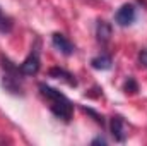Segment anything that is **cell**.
<instances>
[{
    "label": "cell",
    "instance_id": "cell-4",
    "mask_svg": "<svg viewBox=\"0 0 147 146\" xmlns=\"http://www.w3.org/2000/svg\"><path fill=\"white\" fill-rule=\"evenodd\" d=\"M135 17H137V10L134 3H123L115 14V21L118 26H130L135 21Z\"/></svg>",
    "mask_w": 147,
    "mask_h": 146
},
{
    "label": "cell",
    "instance_id": "cell-9",
    "mask_svg": "<svg viewBox=\"0 0 147 146\" xmlns=\"http://www.w3.org/2000/svg\"><path fill=\"white\" fill-rule=\"evenodd\" d=\"M91 65H92L96 71H108V69H111V65H113V59H111L110 55L103 53V55L94 57V59L91 60Z\"/></svg>",
    "mask_w": 147,
    "mask_h": 146
},
{
    "label": "cell",
    "instance_id": "cell-5",
    "mask_svg": "<svg viewBox=\"0 0 147 146\" xmlns=\"http://www.w3.org/2000/svg\"><path fill=\"white\" fill-rule=\"evenodd\" d=\"M110 129H111V136L115 138V141L123 143V141L127 139V124H125L123 117H120V115L111 117Z\"/></svg>",
    "mask_w": 147,
    "mask_h": 146
},
{
    "label": "cell",
    "instance_id": "cell-13",
    "mask_svg": "<svg viewBox=\"0 0 147 146\" xmlns=\"http://www.w3.org/2000/svg\"><path fill=\"white\" fill-rule=\"evenodd\" d=\"M139 62H140V65L147 67V50H142L139 53Z\"/></svg>",
    "mask_w": 147,
    "mask_h": 146
},
{
    "label": "cell",
    "instance_id": "cell-8",
    "mask_svg": "<svg viewBox=\"0 0 147 146\" xmlns=\"http://www.w3.org/2000/svg\"><path fill=\"white\" fill-rule=\"evenodd\" d=\"M96 35H98V41L106 45L111 38V24L106 21H98V26H96Z\"/></svg>",
    "mask_w": 147,
    "mask_h": 146
},
{
    "label": "cell",
    "instance_id": "cell-11",
    "mask_svg": "<svg viewBox=\"0 0 147 146\" xmlns=\"http://www.w3.org/2000/svg\"><path fill=\"white\" fill-rule=\"evenodd\" d=\"M123 89H125V93L135 95V93L139 91V84H137V81H135L134 77H128V79L125 81V86H123Z\"/></svg>",
    "mask_w": 147,
    "mask_h": 146
},
{
    "label": "cell",
    "instance_id": "cell-3",
    "mask_svg": "<svg viewBox=\"0 0 147 146\" xmlns=\"http://www.w3.org/2000/svg\"><path fill=\"white\" fill-rule=\"evenodd\" d=\"M39 67H41L39 52H38V48H33L31 53H29V55L24 59V62L19 65V71H21L22 76H34V74H38Z\"/></svg>",
    "mask_w": 147,
    "mask_h": 146
},
{
    "label": "cell",
    "instance_id": "cell-6",
    "mask_svg": "<svg viewBox=\"0 0 147 146\" xmlns=\"http://www.w3.org/2000/svg\"><path fill=\"white\" fill-rule=\"evenodd\" d=\"M51 43H53V46H55L58 52H62L63 55H72V53H75V45H74L65 35H62V33H53Z\"/></svg>",
    "mask_w": 147,
    "mask_h": 146
},
{
    "label": "cell",
    "instance_id": "cell-14",
    "mask_svg": "<svg viewBox=\"0 0 147 146\" xmlns=\"http://www.w3.org/2000/svg\"><path fill=\"white\" fill-rule=\"evenodd\" d=\"M92 145H106V139L105 138H96V139H92Z\"/></svg>",
    "mask_w": 147,
    "mask_h": 146
},
{
    "label": "cell",
    "instance_id": "cell-1",
    "mask_svg": "<svg viewBox=\"0 0 147 146\" xmlns=\"http://www.w3.org/2000/svg\"><path fill=\"white\" fill-rule=\"evenodd\" d=\"M38 88H39L41 95L48 100L50 110L53 112V115L58 117V119H62L63 122H70L72 113H74V103L72 102H70L63 93H60L58 89H55V88H51V86H48V84H45V83H39Z\"/></svg>",
    "mask_w": 147,
    "mask_h": 146
},
{
    "label": "cell",
    "instance_id": "cell-2",
    "mask_svg": "<svg viewBox=\"0 0 147 146\" xmlns=\"http://www.w3.org/2000/svg\"><path fill=\"white\" fill-rule=\"evenodd\" d=\"M0 62H2V67L5 71L3 79H2V86L12 95H22V83H21V77H19L22 74L19 71V67L10 59H7L5 55H0Z\"/></svg>",
    "mask_w": 147,
    "mask_h": 146
},
{
    "label": "cell",
    "instance_id": "cell-10",
    "mask_svg": "<svg viewBox=\"0 0 147 146\" xmlns=\"http://www.w3.org/2000/svg\"><path fill=\"white\" fill-rule=\"evenodd\" d=\"M14 29V21L12 17H9L2 9H0V33L2 35H9Z\"/></svg>",
    "mask_w": 147,
    "mask_h": 146
},
{
    "label": "cell",
    "instance_id": "cell-12",
    "mask_svg": "<svg viewBox=\"0 0 147 146\" xmlns=\"http://www.w3.org/2000/svg\"><path fill=\"white\" fill-rule=\"evenodd\" d=\"M86 110V112H87V113H91V115H92V117H94V119H96V122H99V124H101V126H103V124H105V120H103V117H101V115H99V113H96V112H94V110H91V108H84Z\"/></svg>",
    "mask_w": 147,
    "mask_h": 146
},
{
    "label": "cell",
    "instance_id": "cell-7",
    "mask_svg": "<svg viewBox=\"0 0 147 146\" xmlns=\"http://www.w3.org/2000/svg\"><path fill=\"white\" fill-rule=\"evenodd\" d=\"M50 76L55 77V79L65 81L69 86H77V79L74 77V74H70L69 71H65V69H62V67H51V69H50Z\"/></svg>",
    "mask_w": 147,
    "mask_h": 146
}]
</instances>
